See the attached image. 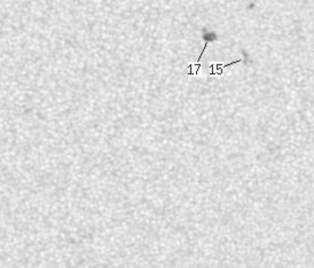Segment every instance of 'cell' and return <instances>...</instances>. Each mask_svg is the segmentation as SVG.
Returning a JSON list of instances; mask_svg holds the SVG:
<instances>
[{
    "label": "cell",
    "mask_w": 314,
    "mask_h": 268,
    "mask_svg": "<svg viewBox=\"0 0 314 268\" xmlns=\"http://www.w3.org/2000/svg\"><path fill=\"white\" fill-rule=\"evenodd\" d=\"M200 68H201V64H200V62H197V63H191L189 64L188 67H187V75H191V76H194V75H197L198 73V70H200Z\"/></svg>",
    "instance_id": "1"
}]
</instances>
